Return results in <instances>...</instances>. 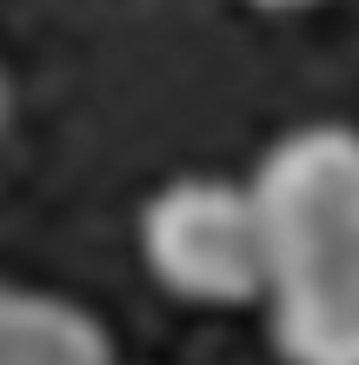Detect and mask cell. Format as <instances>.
<instances>
[{"label": "cell", "instance_id": "cell-2", "mask_svg": "<svg viewBox=\"0 0 359 365\" xmlns=\"http://www.w3.org/2000/svg\"><path fill=\"white\" fill-rule=\"evenodd\" d=\"M140 259L180 306H260L266 299V226L253 186L186 173L140 206Z\"/></svg>", "mask_w": 359, "mask_h": 365}, {"label": "cell", "instance_id": "cell-4", "mask_svg": "<svg viewBox=\"0 0 359 365\" xmlns=\"http://www.w3.org/2000/svg\"><path fill=\"white\" fill-rule=\"evenodd\" d=\"M266 326L286 365H359V272L266 292Z\"/></svg>", "mask_w": 359, "mask_h": 365}, {"label": "cell", "instance_id": "cell-3", "mask_svg": "<svg viewBox=\"0 0 359 365\" xmlns=\"http://www.w3.org/2000/svg\"><path fill=\"white\" fill-rule=\"evenodd\" d=\"M0 365H113V339L87 306L0 279Z\"/></svg>", "mask_w": 359, "mask_h": 365}, {"label": "cell", "instance_id": "cell-5", "mask_svg": "<svg viewBox=\"0 0 359 365\" xmlns=\"http://www.w3.org/2000/svg\"><path fill=\"white\" fill-rule=\"evenodd\" d=\"M7 133H14V80L0 67V153H7Z\"/></svg>", "mask_w": 359, "mask_h": 365}, {"label": "cell", "instance_id": "cell-6", "mask_svg": "<svg viewBox=\"0 0 359 365\" xmlns=\"http://www.w3.org/2000/svg\"><path fill=\"white\" fill-rule=\"evenodd\" d=\"M246 7H273V14H293V7H313V0H246Z\"/></svg>", "mask_w": 359, "mask_h": 365}, {"label": "cell", "instance_id": "cell-1", "mask_svg": "<svg viewBox=\"0 0 359 365\" xmlns=\"http://www.w3.org/2000/svg\"><path fill=\"white\" fill-rule=\"evenodd\" d=\"M246 186L266 226V292L359 272V126H293Z\"/></svg>", "mask_w": 359, "mask_h": 365}]
</instances>
